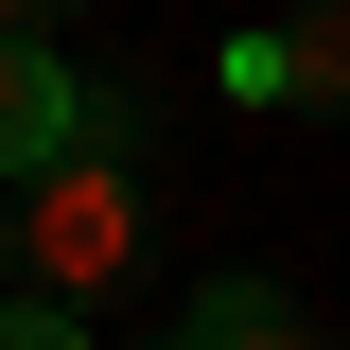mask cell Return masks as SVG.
<instances>
[{
  "mask_svg": "<svg viewBox=\"0 0 350 350\" xmlns=\"http://www.w3.org/2000/svg\"><path fill=\"white\" fill-rule=\"evenodd\" d=\"M140 350H175V333H140Z\"/></svg>",
  "mask_w": 350,
  "mask_h": 350,
  "instance_id": "52a82bcc",
  "label": "cell"
},
{
  "mask_svg": "<svg viewBox=\"0 0 350 350\" xmlns=\"http://www.w3.org/2000/svg\"><path fill=\"white\" fill-rule=\"evenodd\" d=\"M70 123H88V70L53 36H0V193H18L36 158H70Z\"/></svg>",
  "mask_w": 350,
  "mask_h": 350,
  "instance_id": "7a4b0ae2",
  "label": "cell"
},
{
  "mask_svg": "<svg viewBox=\"0 0 350 350\" xmlns=\"http://www.w3.org/2000/svg\"><path fill=\"white\" fill-rule=\"evenodd\" d=\"M0 350H88V315H53V298H0Z\"/></svg>",
  "mask_w": 350,
  "mask_h": 350,
  "instance_id": "5b68a950",
  "label": "cell"
},
{
  "mask_svg": "<svg viewBox=\"0 0 350 350\" xmlns=\"http://www.w3.org/2000/svg\"><path fill=\"white\" fill-rule=\"evenodd\" d=\"M262 105H298V123H350V0H298V18H262Z\"/></svg>",
  "mask_w": 350,
  "mask_h": 350,
  "instance_id": "3957f363",
  "label": "cell"
},
{
  "mask_svg": "<svg viewBox=\"0 0 350 350\" xmlns=\"http://www.w3.org/2000/svg\"><path fill=\"white\" fill-rule=\"evenodd\" d=\"M140 262H158V211H140V105H123V88H88L70 158L18 175V298L88 315V298H123Z\"/></svg>",
  "mask_w": 350,
  "mask_h": 350,
  "instance_id": "6da1fadb",
  "label": "cell"
},
{
  "mask_svg": "<svg viewBox=\"0 0 350 350\" xmlns=\"http://www.w3.org/2000/svg\"><path fill=\"white\" fill-rule=\"evenodd\" d=\"M175 350H315V315L280 298V280H211V298H193V333Z\"/></svg>",
  "mask_w": 350,
  "mask_h": 350,
  "instance_id": "277c9868",
  "label": "cell"
},
{
  "mask_svg": "<svg viewBox=\"0 0 350 350\" xmlns=\"http://www.w3.org/2000/svg\"><path fill=\"white\" fill-rule=\"evenodd\" d=\"M0 36H53V0H0Z\"/></svg>",
  "mask_w": 350,
  "mask_h": 350,
  "instance_id": "8992f818",
  "label": "cell"
}]
</instances>
